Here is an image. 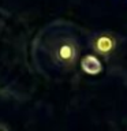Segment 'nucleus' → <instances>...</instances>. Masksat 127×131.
Listing matches in <instances>:
<instances>
[{
  "label": "nucleus",
  "mask_w": 127,
  "mask_h": 131,
  "mask_svg": "<svg viewBox=\"0 0 127 131\" xmlns=\"http://www.w3.org/2000/svg\"><path fill=\"white\" fill-rule=\"evenodd\" d=\"M79 44L72 36H60L48 45V55L51 63L57 70H72L79 57Z\"/></svg>",
  "instance_id": "obj_1"
},
{
  "label": "nucleus",
  "mask_w": 127,
  "mask_h": 131,
  "mask_svg": "<svg viewBox=\"0 0 127 131\" xmlns=\"http://www.w3.org/2000/svg\"><path fill=\"white\" fill-rule=\"evenodd\" d=\"M89 44L94 53H97V55H100L102 57H108L116 51L118 40L113 33L100 31V33H96V34L92 36Z\"/></svg>",
  "instance_id": "obj_2"
},
{
  "label": "nucleus",
  "mask_w": 127,
  "mask_h": 131,
  "mask_svg": "<svg viewBox=\"0 0 127 131\" xmlns=\"http://www.w3.org/2000/svg\"><path fill=\"white\" fill-rule=\"evenodd\" d=\"M0 131H11V130H10V127H8L6 123L0 122Z\"/></svg>",
  "instance_id": "obj_4"
},
{
  "label": "nucleus",
  "mask_w": 127,
  "mask_h": 131,
  "mask_svg": "<svg viewBox=\"0 0 127 131\" xmlns=\"http://www.w3.org/2000/svg\"><path fill=\"white\" fill-rule=\"evenodd\" d=\"M81 68L88 75H97L102 71V64L97 56L85 55L81 59Z\"/></svg>",
  "instance_id": "obj_3"
}]
</instances>
